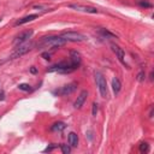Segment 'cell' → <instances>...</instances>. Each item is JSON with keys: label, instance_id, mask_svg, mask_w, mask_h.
Masks as SVG:
<instances>
[{"label": "cell", "instance_id": "6da1fadb", "mask_svg": "<svg viewBox=\"0 0 154 154\" xmlns=\"http://www.w3.org/2000/svg\"><path fill=\"white\" fill-rule=\"evenodd\" d=\"M66 44V40L61 36H49V37H44L40 41L39 47L44 48H57L60 46H64Z\"/></svg>", "mask_w": 154, "mask_h": 154}, {"label": "cell", "instance_id": "7a4b0ae2", "mask_svg": "<svg viewBox=\"0 0 154 154\" xmlns=\"http://www.w3.org/2000/svg\"><path fill=\"white\" fill-rule=\"evenodd\" d=\"M94 76H95V81H96V84H98V88L100 91V95L102 98H107L108 90H107V83H106V79H105L104 75L101 72H99V71H95Z\"/></svg>", "mask_w": 154, "mask_h": 154}, {"label": "cell", "instance_id": "3957f363", "mask_svg": "<svg viewBox=\"0 0 154 154\" xmlns=\"http://www.w3.org/2000/svg\"><path fill=\"white\" fill-rule=\"evenodd\" d=\"M33 47H34V44H32V42H24V44H20V45H18V46L15 48V51L11 53L10 58H11V59H16V58L22 57V56H24L25 53H28L29 51H32Z\"/></svg>", "mask_w": 154, "mask_h": 154}, {"label": "cell", "instance_id": "277c9868", "mask_svg": "<svg viewBox=\"0 0 154 154\" xmlns=\"http://www.w3.org/2000/svg\"><path fill=\"white\" fill-rule=\"evenodd\" d=\"M61 37L65 39L66 41H72V42H81V41H84L86 36L82 35L77 32H66L61 34Z\"/></svg>", "mask_w": 154, "mask_h": 154}, {"label": "cell", "instance_id": "5b68a950", "mask_svg": "<svg viewBox=\"0 0 154 154\" xmlns=\"http://www.w3.org/2000/svg\"><path fill=\"white\" fill-rule=\"evenodd\" d=\"M33 34H34L33 30H25V32H22L19 35H17V36L15 37L13 44L17 45V46L20 45V44H24V42H27V41L33 36Z\"/></svg>", "mask_w": 154, "mask_h": 154}, {"label": "cell", "instance_id": "8992f818", "mask_svg": "<svg viewBox=\"0 0 154 154\" xmlns=\"http://www.w3.org/2000/svg\"><path fill=\"white\" fill-rule=\"evenodd\" d=\"M70 8H74L76 11H82V12H87V13H98V8L96 7H91V6H86L82 4H70Z\"/></svg>", "mask_w": 154, "mask_h": 154}, {"label": "cell", "instance_id": "52a82bcc", "mask_svg": "<svg viewBox=\"0 0 154 154\" xmlns=\"http://www.w3.org/2000/svg\"><path fill=\"white\" fill-rule=\"evenodd\" d=\"M77 88V84L76 83H70V84H66L64 87H61L59 90H56L54 94H58V95H68V94H71L74 93Z\"/></svg>", "mask_w": 154, "mask_h": 154}, {"label": "cell", "instance_id": "ba28073f", "mask_svg": "<svg viewBox=\"0 0 154 154\" xmlns=\"http://www.w3.org/2000/svg\"><path fill=\"white\" fill-rule=\"evenodd\" d=\"M87 98H88V91L87 90H82L81 93H79V95L77 96L76 101L74 102V107L75 108H81L82 106H83L84 102H86Z\"/></svg>", "mask_w": 154, "mask_h": 154}, {"label": "cell", "instance_id": "9c48e42d", "mask_svg": "<svg viewBox=\"0 0 154 154\" xmlns=\"http://www.w3.org/2000/svg\"><path fill=\"white\" fill-rule=\"evenodd\" d=\"M70 58H71V64H72L75 68H78L81 64V54L76 51H71L70 52Z\"/></svg>", "mask_w": 154, "mask_h": 154}, {"label": "cell", "instance_id": "30bf717a", "mask_svg": "<svg viewBox=\"0 0 154 154\" xmlns=\"http://www.w3.org/2000/svg\"><path fill=\"white\" fill-rule=\"evenodd\" d=\"M111 48H112V51H113V52L116 53V56L118 57L119 61H122L123 64H125V61H124V51H123L119 46L115 45V44H112V45H111Z\"/></svg>", "mask_w": 154, "mask_h": 154}, {"label": "cell", "instance_id": "8fae6325", "mask_svg": "<svg viewBox=\"0 0 154 154\" xmlns=\"http://www.w3.org/2000/svg\"><path fill=\"white\" fill-rule=\"evenodd\" d=\"M36 18H37V15H29V16H25V17H23V18L18 19L17 22H16V25H22V24H25V23L32 22V20H34V19H36Z\"/></svg>", "mask_w": 154, "mask_h": 154}, {"label": "cell", "instance_id": "7c38bea8", "mask_svg": "<svg viewBox=\"0 0 154 154\" xmlns=\"http://www.w3.org/2000/svg\"><path fill=\"white\" fill-rule=\"evenodd\" d=\"M69 145L71 147H77V145H78V136H77V134H75V132H70V134H69Z\"/></svg>", "mask_w": 154, "mask_h": 154}, {"label": "cell", "instance_id": "4fadbf2b", "mask_svg": "<svg viewBox=\"0 0 154 154\" xmlns=\"http://www.w3.org/2000/svg\"><path fill=\"white\" fill-rule=\"evenodd\" d=\"M112 88H113V91L116 94H118L119 91H120V88H122V83H120V81L115 77L113 79H112Z\"/></svg>", "mask_w": 154, "mask_h": 154}, {"label": "cell", "instance_id": "5bb4252c", "mask_svg": "<svg viewBox=\"0 0 154 154\" xmlns=\"http://www.w3.org/2000/svg\"><path fill=\"white\" fill-rule=\"evenodd\" d=\"M66 128V125H65V123H63V122H57V123H54V124L52 125V129L53 131H63L64 129Z\"/></svg>", "mask_w": 154, "mask_h": 154}, {"label": "cell", "instance_id": "9a60e30c", "mask_svg": "<svg viewBox=\"0 0 154 154\" xmlns=\"http://www.w3.org/2000/svg\"><path fill=\"white\" fill-rule=\"evenodd\" d=\"M149 150V146H148V143L147 142H142L141 145H140V152L141 153H146Z\"/></svg>", "mask_w": 154, "mask_h": 154}, {"label": "cell", "instance_id": "2e32d148", "mask_svg": "<svg viewBox=\"0 0 154 154\" xmlns=\"http://www.w3.org/2000/svg\"><path fill=\"white\" fill-rule=\"evenodd\" d=\"M100 33H101L102 35H105V36H110V37H116V35H115V34L110 33L108 30H105V29H100Z\"/></svg>", "mask_w": 154, "mask_h": 154}, {"label": "cell", "instance_id": "e0dca14e", "mask_svg": "<svg viewBox=\"0 0 154 154\" xmlns=\"http://www.w3.org/2000/svg\"><path fill=\"white\" fill-rule=\"evenodd\" d=\"M18 88H19L20 90H24V91H29L30 89H32V88H30V86H29V84H27V83H22V84H19V86H18Z\"/></svg>", "mask_w": 154, "mask_h": 154}, {"label": "cell", "instance_id": "ac0fdd59", "mask_svg": "<svg viewBox=\"0 0 154 154\" xmlns=\"http://www.w3.org/2000/svg\"><path fill=\"white\" fill-rule=\"evenodd\" d=\"M60 148H61V152H63L64 154H69V153H70V150H71V149H70V147H69L68 145H61V146H60Z\"/></svg>", "mask_w": 154, "mask_h": 154}, {"label": "cell", "instance_id": "d6986e66", "mask_svg": "<svg viewBox=\"0 0 154 154\" xmlns=\"http://www.w3.org/2000/svg\"><path fill=\"white\" fill-rule=\"evenodd\" d=\"M137 3H139L141 6H145V7H150V6H152L149 3H147V1H143V0H137Z\"/></svg>", "mask_w": 154, "mask_h": 154}, {"label": "cell", "instance_id": "ffe728a7", "mask_svg": "<svg viewBox=\"0 0 154 154\" xmlns=\"http://www.w3.org/2000/svg\"><path fill=\"white\" fill-rule=\"evenodd\" d=\"M98 106L99 105L96 104V102H94V104H93V112H91V113H93V116H96V113H98V110H99Z\"/></svg>", "mask_w": 154, "mask_h": 154}, {"label": "cell", "instance_id": "44dd1931", "mask_svg": "<svg viewBox=\"0 0 154 154\" xmlns=\"http://www.w3.org/2000/svg\"><path fill=\"white\" fill-rule=\"evenodd\" d=\"M137 79H139L140 82H142L143 79H145V72H143V71H141V72L137 75Z\"/></svg>", "mask_w": 154, "mask_h": 154}, {"label": "cell", "instance_id": "7402d4cb", "mask_svg": "<svg viewBox=\"0 0 154 154\" xmlns=\"http://www.w3.org/2000/svg\"><path fill=\"white\" fill-rule=\"evenodd\" d=\"M42 57H44L45 59H47V60H49V59H51V58H49V57H51V56H49V53H42Z\"/></svg>", "mask_w": 154, "mask_h": 154}, {"label": "cell", "instance_id": "603a6c76", "mask_svg": "<svg viewBox=\"0 0 154 154\" xmlns=\"http://www.w3.org/2000/svg\"><path fill=\"white\" fill-rule=\"evenodd\" d=\"M30 72H32V74H36L37 72V70L35 69V66H32V69H30Z\"/></svg>", "mask_w": 154, "mask_h": 154}, {"label": "cell", "instance_id": "cb8c5ba5", "mask_svg": "<svg viewBox=\"0 0 154 154\" xmlns=\"http://www.w3.org/2000/svg\"><path fill=\"white\" fill-rule=\"evenodd\" d=\"M54 147H56V146H51V147H47V148L45 149V152H51V150H52Z\"/></svg>", "mask_w": 154, "mask_h": 154}, {"label": "cell", "instance_id": "d4e9b609", "mask_svg": "<svg viewBox=\"0 0 154 154\" xmlns=\"http://www.w3.org/2000/svg\"><path fill=\"white\" fill-rule=\"evenodd\" d=\"M0 100H4V91H0Z\"/></svg>", "mask_w": 154, "mask_h": 154}]
</instances>
